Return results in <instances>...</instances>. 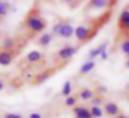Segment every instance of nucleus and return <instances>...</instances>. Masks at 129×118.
I'll list each match as a JSON object with an SVG mask.
<instances>
[{
	"label": "nucleus",
	"mask_w": 129,
	"mask_h": 118,
	"mask_svg": "<svg viewBox=\"0 0 129 118\" xmlns=\"http://www.w3.org/2000/svg\"><path fill=\"white\" fill-rule=\"evenodd\" d=\"M43 58H45L43 53H40V51H38V50H34V51L28 53L25 57H24L22 61L20 63L18 67L24 68V70H26V68H32L34 65H38L40 61H43Z\"/></svg>",
	"instance_id": "nucleus-2"
},
{
	"label": "nucleus",
	"mask_w": 129,
	"mask_h": 118,
	"mask_svg": "<svg viewBox=\"0 0 129 118\" xmlns=\"http://www.w3.org/2000/svg\"><path fill=\"white\" fill-rule=\"evenodd\" d=\"M90 7L93 9H103L108 6V0H90Z\"/></svg>",
	"instance_id": "nucleus-15"
},
{
	"label": "nucleus",
	"mask_w": 129,
	"mask_h": 118,
	"mask_svg": "<svg viewBox=\"0 0 129 118\" xmlns=\"http://www.w3.org/2000/svg\"><path fill=\"white\" fill-rule=\"evenodd\" d=\"M100 57H101V58H103V60H106L107 57H108V54H107V50H106V51H103V53L100 54Z\"/></svg>",
	"instance_id": "nucleus-25"
},
{
	"label": "nucleus",
	"mask_w": 129,
	"mask_h": 118,
	"mask_svg": "<svg viewBox=\"0 0 129 118\" xmlns=\"http://www.w3.org/2000/svg\"><path fill=\"white\" fill-rule=\"evenodd\" d=\"M115 118H126V117H125V115H123V114H118V115H117V117H115Z\"/></svg>",
	"instance_id": "nucleus-28"
},
{
	"label": "nucleus",
	"mask_w": 129,
	"mask_h": 118,
	"mask_svg": "<svg viewBox=\"0 0 129 118\" xmlns=\"http://www.w3.org/2000/svg\"><path fill=\"white\" fill-rule=\"evenodd\" d=\"M74 32H75V28H74L71 24L62 22V26H61V29H60L58 36H61V38H71L74 35Z\"/></svg>",
	"instance_id": "nucleus-8"
},
{
	"label": "nucleus",
	"mask_w": 129,
	"mask_h": 118,
	"mask_svg": "<svg viewBox=\"0 0 129 118\" xmlns=\"http://www.w3.org/2000/svg\"><path fill=\"white\" fill-rule=\"evenodd\" d=\"M75 53H76V47H74V46H64V47H61L57 51L56 57L58 60H70Z\"/></svg>",
	"instance_id": "nucleus-4"
},
{
	"label": "nucleus",
	"mask_w": 129,
	"mask_h": 118,
	"mask_svg": "<svg viewBox=\"0 0 129 118\" xmlns=\"http://www.w3.org/2000/svg\"><path fill=\"white\" fill-rule=\"evenodd\" d=\"M3 89H4V81L0 79V90H3Z\"/></svg>",
	"instance_id": "nucleus-26"
},
{
	"label": "nucleus",
	"mask_w": 129,
	"mask_h": 118,
	"mask_svg": "<svg viewBox=\"0 0 129 118\" xmlns=\"http://www.w3.org/2000/svg\"><path fill=\"white\" fill-rule=\"evenodd\" d=\"M46 26H47V22L40 14L39 7H32L25 17L24 28L28 32H31V36H32V35H36L39 32H43L46 29Z\"/></svg>",
	"instance_id": "nucleus-1"
},
{
	"label": "nucleus",
	"mask_w": 129,
	"mask_h": 118,
	"mask_svg": "<svg viewBox=\"0 0 129 118\" xmlns=\"http://www.w3.org/2000/svg\"><path fill=\"white\" fill-rule=\"evenodd\" d=\"M61 26H62V21H61V22H57V24H54V26H53V35H57V36H58V34H60V29H61Z\"/></svg>",
	"instance_id": "nucleus-21"
},
{
	"label": "nucleus",
	"mask_w": 129,
	"mask_h": 118,
	"mask_svg": "<svg viewBox=\"0 0 129 118\" xmlns=\"http://www.w3.org/2000/svg\"><path fill=\"white\" fill-rule=\"evenodd\" d=\"M28 118H42V115H40L39 112H32V114L29 115Z\"/></svg>",
	"instance_id": "nucleus-24"
},
{
	"label": "nucleus",
	"mask_w": 129,
	"mask_h": 118,
	"mask_svg": "<svg viewBox=\"0 0 129 118\" xmlns=\"http://www.w3.org/2000/svg\"><path fill=\"white\" fill-rule=\"evenodd\" d=\"M107 50V42H104V43H101L99 47H96V49H93V50H90V53H89V57H90V60H93V58H96L97 56H100L103 51H106Z\"/></svg>",
	"instance_id": "nucleus-12"
},
{
	"label": "nucleus",
	"mask_w": 129,
	"mask_h": 118,
	"mask_svg": "<svg viewBox=\"0 0 129 118\" xmlns=\"http://www.w3.org/2000/svg\"><path fill=\"white\" fill-rule=\"evenodd\" d=\"M71 92H72V85H71L70 81H67L64 83V86H62V89H61V95L64 96V97H68V96H71Z\"/></svg>",
	"instance_id": "nucleus-18"
},
{
	"label": "nucleus",
	"mask_w": 129,
	"mask_h": 118,
	"mask_svg": "<svg viewBox=\"0 0 129 118\" xmlns=\"http://www.w3.org/2000/svg\"><path fill=\"white\" fill-rule=\"evenodd\" d=\"M125 67H126V68H129V58L126 60V63H125Z\"/></svg>",
	"instance_id": "nucleus-29"
},
{
	"label": "nucleus",
	"mask_w": 129,
	"mask_h": 118,
	"mask_svg": "<svg viewBox=\"0 0 129 118\" xmlns=\"http://www.w3.org/2000/svg\"><path fill=\"white\" fill-rule=\"evenodd\" d=\"M118 24H119V28L122 29V31L129 29V10H123V11L121 13Z\"/></svg>",
	"instance_id": "nucleus-9"
},
{
	"label": "nucleus",
	"mask_w": 129,
	"mask_h": 118,
	"mask_svg": "<svg viewBox=\"0 0 129 118\" xmlns=\"http://www.w3.org/2000/svg\"><path fill=\"white\" fill-rule=\"evenodd\" d=\"M78 96H74V95H71V96H68L67 99H65V106H68V107H74V106H76V101H78Z\"/></svg>",
	"instance_id": "nucleus-19"
},
{
	"label": "nucleus",
	"mask_w": 129,
	"mask_h": 118,
	"mask_svg": "<svg viewBox=\"0 0 129 118\" xmlns=\"http://www.w3.org/2000/svg\"><path fill=\"white\" fill-rule=\"evenodd\" d=\"M99 90H100V92H107V87H104V86H99Z\"/></svg>",
	"instance_id": "nucleus-27"
},
{
	"label": "nucleus",
	"mask_w": 129,
	"mask_h": 118,
	"mask_svg": "<svg viewBox=\"0 0 129 118\" xmlns=\"http://www.w3.org/2000/svg\"><path fill=\"white\" fill-rule=\"evenodd\" d=\"M103 111L106 112L108 117H115V115L119 114V107H118V104L112 103V101H107V103H104Z\"/></svg>",
	"instance_id": "nucleus-7"
},
{
	"label": "nucleus",
	"mask_w": 129,
	"mask_h": 118,
	"mask_svg": "<svg viewBox=\"0 0 129 118\" xmlns=\"http://www.w3.org/2000/svg\"><path fill=\"white\" fill-rule=\"evenodd\" d=\"M128 58H129V54H128Z\"/></svg>",
	"instance_id": "nucleus-30"
},
{
	"label": "nucleus",
	"mask_w": 129,
	"mask_h": 118,
	"mask_svg": "<svg viewBox=\"0 0 129 118\" xmlns=\"http://www.w3.org/2000/svg\"><path fill=\"white\" fill-rule=\"evenodd\" d=\"M94 96H96V93L93 92L92 89H89V87H83V89H81L78 93V97L82 99V100H92Z\"/></svg>",
	"instance_id": "nucleus-11"
},
{
	"label": "nucleus",
	"mask_w": 129,
	"mask_h": 118,
	"mask_svg": "<svg viewBox=\"0 0 129 118\" xmlns=\"http://www.w3.org/2000/svg\"><path fill=\"white\" fill-rule=\"evenodd\" d=\"M14 58H15V56L11 53V51H7V50L0 49V65L7 67V65H10L13 61H14Z\"/></svg>",
	"instance_id": "nucleus-6"
},
{
	"label": "nucleus",
	"mask_w": 129,
	"mask_h": 118,
	"mask_svg": "<svg viewBox=\"0 0 129 118\" xmlns=\"http://www.w3.org/2000/svg\"><path fill=\"white\" fill-rule=\"evenodd\" d=\"M90 101H92V106L100 107V104L103 103V97H101V96H94V97H93Z\"/></svg>",
	"instance_id": "nucleus-20"
},
{
	"label": "nucleus",
	"mask_w": 129,
	"mask_h": 118,
	"mask_svg": "<svg viewBox=\"0 0 129 118\" xmlns=\"http://www.w3.org/2000/svg\"><path fill=\"white\" fill-rule=\"evenodd\" d=\"M4 118H22L20 114H14V112H9V114L4 115Z\"/></svg>",
	"instance_id": "nucleus-23"
},
{
	"label": "nucleus",
	"mask_w": 129,
	"mask_h": 118,
	"mask_svg": "<svg viewBox=\"0 0 129 118\" xmlns=\"http://www.w3.org/2000/svg\"><path fill=\"white\" fill-rule=\"evenodd\" d=\"M51 40H53V35L51 34H42L40 38L38 39V45L39 46H47L51 43Z\"/></svg>",
	"instance_id": "nucleus-14"
},
{
	"label": "nucleus",
	"mask_w": 129,
	"mask_h": 118,
	"mask_svg": "<svg viewBox=\"0 0 129 118\" xmlns=\"http://www.w3.org/2000/svg\"><path fill=\"white\" fill-rule=\"evenodd\" d=\"M54 71H56L54 68H49V70H45V71H42V72H38L34 78V85H40L45 81H47V79L54 74Z\"/></svg>",
	"instance_id": "nucleus-5"
},
{
	"label": "nucleus",
	"mask_w": 129,
	"mask_h": 118,
	"mask_svg": "<svg viewBox=\"0 0 129 118\" xmlns=\"http://www.w3.org/2000/svg\"><path fill=\"white\" fill-rule=\"evenodd\" d=\"M10 11V4L4 0H0V17H6Z\"/></svg>",
	"instance_id": "nucleus-17"
},
{
	"label": "nucleus",
	"mask_w": 129,
	"mask_h": 118,
	"mask_svg": "<svg viewBox=\"0 0 129 118\" xmlns=\"http://www.w3.org/2000/svg\"><path fill=\"white\" fill-rule=\"evenodd\" d=\"M121 49H122V51L125 54H129V39L125 40V42H122V45H121Z\"/></svg>",
	"instance_id": "nucleus-22"
},
{
	"label": "nucleus",
	"mask_w": 129,
	"mask_h": 118,
	"mask_svg": "<svg viewBox=\"0 0 129 118\" xmlns=\"http://www.w3.org/2000/svg\"><path fill=\"white\" fill-rule=\"evenodd\" d=\"M94 67H96V61H93V60L85 61V64H82L81 70H79V74H82V75H85V74H89Z\"/></svg>",
	"instance_id": "nucleus-13"
},
{
	"label": "nucleus",
	"mask_w": 129,
	"mask_h": 118,
	"mask_svg": "<svg viewBox=\"0 0 129 118\" xmlns=\"http://www.w3.org/2000/svg\"><path fill=\"white\" fill-rule=\"evenodd\" d=\"M89 111H90L92 118H101V117H103V114H104V111H103V108H101V107H94V106L90 107Z\"/></svg>",
	"instance_id": "nucleus-16"
},
{
	"label": "nucleus",
	"mask_w": 129,
	"mask_h": 118,
	"mask_svg": "<svg viewBox=\"0 0 129 118\" xmlns=\"http://www.w3.org/2000/svg\"><path fill=\"white\" fill-rule=\"evenodd\" d=\"M74 34H75L76 39H78L79 42H86V40H89L90 38L93 36V34H94V32H92V29L87 28V26L81 25V26H76Z\"/></svg>",
	"instance_id": "nucleus-3"
},
{
	"label": "nucleus",
	"mask_w": 129,
	"mask_h": 118,
	"mask_svg": "<svg viewBox=\"0 0 129 118\" xmlns=\"http://www.w3.org/2000/svg\"><path fill=\"white\" fill-rule=\"evenodd\" d=\"M74 114H75V118H92L89 108L82 107V106H75L74 107Z\"/></svg>",
	"instance_id": "nucleus-10"
}]
</instances>
